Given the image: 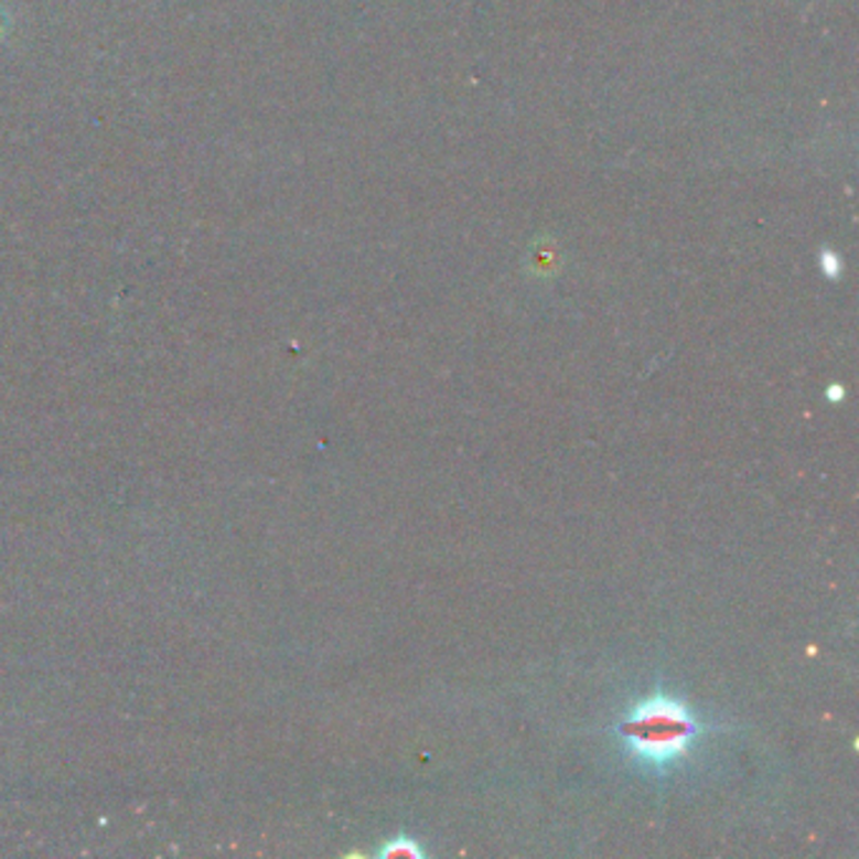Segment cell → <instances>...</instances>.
<instances>
[{"instance_id": "obj_1", "label": "cell", "mask_w": 859, "mask_h": 859, "mask_svg": "<svg viewBox=\"0 0 859 859\" xmlns=\"http://www.w3.org/2000/svg\"><path fill=\"white\" fill-rule=\"evenodd\" d=\"M618 731L641 764L663 769L686 756L701 726L684 701L658 694L633 706Z\"/></svg>"}, {"instance_id": "obj_2", "label": "cell", "mask_w": 859, "mask_h": 859, "mask_svg": "<svg viewBox=\"0 0 859 859\" xmlns=\"http://www.w3.org/2000/svg\"><path fill=\"white\" fill-rule=\"evenodd\" d=\"M384 857H409V859H414V857H421V849H419V845L414 842V839L398 837V839H391V842H388V847L384 849Z\"/></svg>"}]
</instances>
